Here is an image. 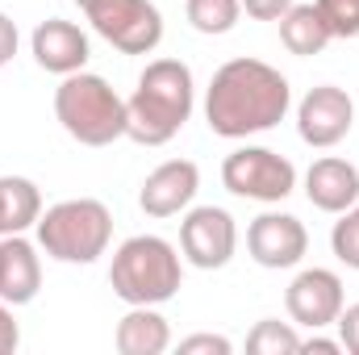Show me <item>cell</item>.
<instances>
[{
    "label": "cell",
    "instance_id": "24",
    "mask_svg": "<svg viewBox=\"0 0 359 355\" xmlns=\"http://www.w3.org/2000/svg\"><path fill=\"white\" fill-rule=\"evenodd\" d=\"M339 343H343V351H351V355H359V301L355 305H347L343 314H339Z\"/></svg>",
    "mask_w": 359,
    "mask_h": 355
},
{
    "label": "cell",
    "instance_id": "5",
    "mask_svg": "<svg viewBox=\"0 0 359 355\" xmlns=\"http://www.w3.org/2000/svg\"><path fill=\"white\" fill-rule=\"evenodd\" d=\"M55 117L84 147H109L126 138V100L92 72L63 76V84L55 88Z\"/></svg>",
    "mask_w": 359,
    "mask_h": 355
},
{
    "label": "cell",
    "instance_id": "9",
    "mask_svg": "<svg viewBox=\"0 0 359 355\" xmlns=\"http://www.w3.org/2000/svg\"><path fill=\"white\" fill-rule=\"evenodd\" d=\"M351 126H355V105H351L347 88H334V84L309 88V96L297 109V134H301V142H309L318 151L339 147Z\"/></svg>",
    "mask_w": 359,
    "mask_h": 355
},
{
    "label": "cell",
    "instance_id": "23",
    "mask_svg": "<svg viewBox=\"0 0 359 355\" xmlns=\"http://www.w3.org/2000/svg\"><path fill=\"white\" fill-rule=\"evenodd\" d=\"M180 351H184V355H196V351L230 355V351H234V343H230V339H222V335H188V339H180Z\"/></svg>",
    "mask_w": 359,
    "mask_h": 355
},
{
    "label": "cell",
    "instance_id": "8",
    "mask_svg": "<svg viewBox=\"0 0 359 355\" xmlns=\"http://www.w3.org/2000/svg\"><path fill=\"white\" fill-rule=\"evenodd\" d=\"M180 251L184 260L201 272H217L234 260L238 251V226L226 209L217 205H201V209H188L184 222H180Z\"/></svg>",
    "mask_w": 359,
    "mask_h": 355
},
{
    "label": "cell",
    "instance_id": "25",
    "mask_svg": "<svg viewBox=\"0 0 359 355\" xmlns=\"http://www.w3.org/2000/svg\"><path fill=\"white\" fill-rule=\"evenodd\" d=\"M243 8H247V17H255V21H280V17L292 8V0H243Z\"/></svg>",
    "mask_w": 359,
    "mask_h": 355
},
{
    "label": "cell",
    "instance_id": "7",
    "mask_svg": "<svg viewBox=\"0 0 359 355\" xmlns=\"http://www.w3.org/2000/svg\"><path fill=\"white\" fill-rule=\"evenodd\" d=\"M222 184L234 196L276 205V201H284L297 188V168H292V159L276 155L268 147H238L222 163Z\"/></svg>",
    "mask_w": 359,
    "mask_h": 355
},
{
    "label": "cell",
    "instance_id": "12",
    "mask_svg": "<svg viewBox=\"0 0 359 355\" xmlns=\"http://www.w3.org/2000/svg\"><path fill=\"white\" fill-rule=\"evenodd\" d=\"M196 188H201L196 163H192V159H168V163H159L151 176L142 180L138 205H142V213H151V217H176V213H184V209L192 205Z\"/></svg>",
    "mask_w": 359,
    "mask_h": 355
},
{
    "label": "cell",
    "instance_id": "26",
    "mask_svg": "<svg viewBox=\"0 0 359 355\" xmlns=\"http://www.w3.org/2000/svg\"><path fill=\"white\" fill-rule=\"evenodd\" d=\"M17 343H21V330H17V322H13V305L0 301V355L17 351Z\"/></svg>",
    "mask_w": 359,
    "mask_h": 355
},
{
    "label": "cell",
    "instance_id": "29",
    "mask_svg": "<svg viewBox=\"0 0 359 355\" xmlns=\"http://www.w3.org/2000/svg\"><path fill=\"white\" fill-rule=\"evenodd\" d=\"M76 4H80V8H84V4H88V0H76Z\"/></svg>",
    "mask_w": 359,
    "mask_h": 355
},
{
    "label": "cell",
    "instance_id": "4",
    "mask_svg": "<svg viewBox=\"0 0 359 355\" xmlns=\"http://www.w3.org/2000/svg\"><path fill=\"white\" fill-rule=\"evenodd\" d=\"M38 247L59 264H96L113 239V213L96 196L59 201L38 217Z\"/></svg>",
    "mask_w": 359,
    "mask_h": 355
},
{
    "label": "cell",
    "instance_id": "16",
    "mask_svg": "<svg viewBox=\"0 0 359 355\" xmlns=\"http://www.w3.org/2000/svg\"><path fill=\"white\" fill-rule=\"evenodd\" d=\"M113 343H117L121 355H159L172 347V326H168V318L155 305H134L117 322Z\"/></svg>",
    "mask_w": 359,
    "mask_h": 355
},
{
    "label": "cell",
    "instance_id": "2",
    "mask_svg": "<svg viewBox=\"0 0 359 355\" xmlns=\"http://www.w3.org/2000/svg\"><path fill=\"white\" fill-rule=\"evenodd\" d=\"M192 100H196V84H192L188 63L180 59L147 63L134 96L126 100V138H134L138 147L172 142L184 130V121L192 117Z\"/></svg>",
    "mask_w": 359,
    "mask_h": 355
},
{
    "label": "cell",
    "instance_id": "17",
    "mask_svg": "<svg viewBox=\"0 0 359 355\" xmlns=\"http://www.w3.org/2000/svg\"><path fill=\"white\" fill-rule=\"evenodd\" d=\"M42 217V192L25 176H0V239L25 234Z\"/></svg>",
    "mask_w": 359,
    "mask_h": 355
},
{
    "label": "cell",
    "instance_id": "3",
    "mask_svg": "<svg viewBox=\"0 0 359 355\" xmlns=\"http://www.w3.org/2000/svg\"><path fill=\"white\" fill-rule=\"evenodd\" d=\"M180 255L159 234H134L117 247L109 284L126 305H163L180 293Z\"/></svg>",
    "mask_w": 359,
    "mask_h": 355
},
{
    "label": "cell",
    "instance_id": "11",
    "mask_svg": "<svg viewBox=\"0 0 359 355\" xmlns=\"http://www.w3.org/2000/svg\"><path fill=\"white\" fill-rule=\"evenodd\" d=\"M247 251L259 267H292L305 260L309 251V234L301 226V217L292 213H259L247 226Z\"/></svg>",
    "mask_w": 359,
    "mask_h": 355
},
{
    "label": "cell",
    "instance_id": "14",
    "mask_svg": "<svg viewBox=\"0 0 359 355\" xmlns=\"http://www.w3.org/2000/svg\"><path fill=\"white\" fill-rule=\"evenodd\" d=\"M305 196H309V205L322 209V213H347V209L359 201L355 163L334 159V155L313 159V168L305 172Z\"/></svg>",
    "mask_w": 359,
    "mask_h": 355
},
{
    "label": "cell",
    "instance_id": "10",
    "mask_svg": "<svg viewBox=\"0 0 359 355\" xmlns=\"http://www.w3.org/2000/svg\"><path fill=\"white\" fill-rule=\"evenodd\" d=\"M284 309L297 326L305 330H322L330 322H339L343 314V280L330 267H305L297 272V280L284 293Z\"/></svg>",
    "mask_w": 359,
    "mask_h": 355
},
{
    "label": "cell",
    "instance_id": "18",
    "mask_svg": "<svg viewBox=\"0 0 359 355\" xmlns=\"http://www.w3.org/2000/svg\"><path fill=\"white\" fill-rule=\"evenodd\" d=\"M330 38H334V34H330L326 17L318 13V4H292V8L280 17V42H284L292 55H301V59L322 55Z\"/></svg>",
    "mask_w": 359,
    "mask_h": 355
},
{
    "label": "cell",
    "instance_id": "6",
    "mask_svg": "<svg viewBox=\"0 0 359 355\" xmlns=\"http://www.w3.org/2000/svg\"><path fill=\"white\" fill-rule=\"evenodd\" d=\"M92 29L121 55H151L163 42V13L151 0H88Z\"/></svg>",
    "mask_w": 359,
    "mask_h": 355
},
{
    "label": "cell",
    "instance_id": "15",
    "mask_svg": "<svg viewBox=\"0 0 359 355\" xmlns=\"http://www.w3.org/2000/svg\"><path fill=\"white\" fill-rule=\"evenodd\" d=\"M42 288V260L34 243L21 234L0 239V301L4 305H29Z\"/></svg>",
    "mask_w": 359,
    "mask_h": 355
},
{
    "label": "cell",
    "instance_id": "28",
    "mask_svg": "<svg viewBox=\"0 0 359 355\" xmlns=\"http://www.w3.org/2000/svg\"><path fill=\"white\" fill-rule=\"evenodd\" d=\"M301 351H318V355H339V351H343V343H339V339H318V330H313V339H301Z\"/></svg>",
    "mask_w": 359,
    "mask_h": 355
},
{
    "label": "cell",
    "instance_id": "13",
    "mask_svg": "<svg viewBox=\"0 0 359 355\" xmlns=\"http://www.w3.org/2000/svg\"><path fill=\"white\" fill-rule=\"evenodd\" d=\"M29 51L38 59L42 72H55V76H72V72H84L88 63V34L76 25V21H63V17H50L34 29L29 38Z\"/></svg>",
    "mask_w": 359,
    "mask_h": 355
},
{
    "label": "cell",
    "instance_id": "20",
    "mask_svg": "<svg viewBox=\"0 0 359 355\" xmlns=\"http://www.w3.org/2000/svg\"><path fill=\"white\" fill-rule=\"evenodd\" d=\"M247 351L251 355H292V351H301V335H297L288 322L264 318V322H255V330L247 335Z\"/></svg>",
    "mask_w": 359,
    "mask_h": 355
},
{
    "label": "cell",
    "instance_id": "1",
    "mask_svg": "<svg viewBox=\"0 0 359 355\" xmlns=\"http://www.w3.org/2000/svg\"><path fill=\"white\" fill-rule=\"evenodd\" d=\"M292 105L288 80L264 59H230L213 72L205 92V117L217 138H247L264 134L284 121Z\"/></svg>",
    "mask_w": 359,
    "mask_h": 355
},
{
    "label": "cell",
    "instance_id": "22",
    "mask_svg": "<svg viewBox=\"0 0 359 355\" xmlns=\"http://www.w3.org/2000/svg\"><path fill=\"white\" fill-rule=\"evenodd\" d=\"M330 247H334L339 264H347V267H355L359 272V213L355 209H347L343 222H334V230H330Z\"/></svg>",
    "mask_w": 359,
    "mask_h": 355
},
{
    "label": "cell",
    "instance_id": "27",
    "mask_svg": "<svg viewBox=\"0 0 359 355\" xmlns=\"http://www.w3.org/2000/svg\"><path fill=\"white\" fill-rule=\"evenodd\" d=\"M13 55H17V25H13V17L0 13V67L13 63Z\"/></svg>",
    "mask_w": 359,
    "mask_h": 355
},
{
    "label": "cell",
    "instance_id": "19",
    "mask_svg": "<svg viewBox=\"0 0 359 355\" xmlns=\"http://www.w3.org/2000/svg\"><path fill=\"white\" fill-rule=\"evenodd\" d=\"M188 21L196 34H230L238 25L243 0H188Z\"/></svg>",
    "mask_w": 359,
    "mask_h": 355
},
{
    "label": "cell",
    "instance_id": "30",
    "mask_svg": "<svg viewBox=\"0 0 359 355\" xmlns=\"http://www.w3.org/2000/svg\"><path fill=\"white\" fill-rule=\"evenodd\" d=\"M351 209H355V213H359V201H355V205H351Z\"/></svg>",
    "mask_w": 359,
    "mask_h": 355
},
{
    "label": "cell",
    "instance_id": "21",
    "mask_svg": "<svg viewBox=\"0 0 359 355\" xmlns=\"http://www.w3.org/2000/svg\"><path fill=\"white\" fill-rule=\"evenodd\" d=\"M318 13L334 38H359V0H318Z\"/></svg>",
    "mask_w": 359,
    "mask_h": 355
}]
</instances>
